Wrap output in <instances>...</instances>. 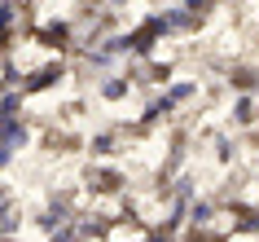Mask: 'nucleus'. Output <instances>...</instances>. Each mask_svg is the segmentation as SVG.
Listing matches in <instances>:
<instances>
[{
    "instance_id": "nucleus-5",
    "label": "nucleus",
    "mask_w": 259,
    "mask_h": 242,
    "mask_svg": "<svg viewBox=\"0 0 259 242\" xmlns=\"http://www.w3.org/2000/svg\"><path fill=\"white\" fill-rule=\"evenodd\" d=\"M233 128L237 132H246V128H255L259 123V97H250V93H237V101H233Z\"/></svg>"
},
{
    "instance_id": "nucleus-7",
    "label": "nucleus",
    "mask_w": 259,
    "mask_h": 242,
    "mask_svg": "<svg viewBox=\"0 0 259 242\" xmlns=\"http://www.w3.org/2000/svg\"><path fill=\"white\" fill-rule=\"evenodd\" d=\"M211 159H215L220 167H229V163L237 159V141H233L229 132H211Z\"/></svg>"
},
{
    "instance_id": "nucleus-9",
    "label": "nucleus",
    "mask_w": 259,
    "mask_h": 242,
    "mask_svg": "<svg viewBox=\"0 0 259 242\" xmlns=\"http://www.w3.org/2000/svg\"><path fill=\"white\" fill-rule=\"evenodd\" d=\"M127 5H132V0H101V9H106V14H119V9H127Z\"/></svg>"
},
{
    "instance_id": "nucleus-1",
    "label": "nucleus",
    "mask_w": 259,
    "mask_h": 242,
    "mask_svg": "<svg viewBox=\"0 0 259 242\" xmlns=\"http://www.w3.org/2000/svg\"><path fill=\"white\" fill-rule=\"evenodd\" d=\"M202 93L198 88V80H167L158 93L141 106V115H137V123L132 128H123V132H150V128H158V123L167 119V115H176V110H185L193 101V97Z\"/></svg>"
},
{
    "instance_id": "nucleus-10",
    "label": "nucleus",
    "mask_w": 259,
    "mask_h": 242,
    "mask_svg": "<svg viewBox=\"0 0 259 242\" xmlns=\"http://www.w3.org/2000/svg\"><path fill=\"white\" fill-rule=\"evenodd\" d=\"M255 185H259V172H255Z\"/></svg>"
},
{
    "instance_id": "nucleus-6",
    "label": "nucleus",
    "mask_w": 259,
    "mask_h": 242,
    "mask_svg": "<svg viewBox=\"0 0 259 242\" xmlns=\"http://www.w3.org/2000/svg\"><path fill=\"white\" fill-rule=\"evenodd\" d=\"M119 146H123V128H101V132L88 141L93 159H110V154H119Z\"/></svg>"
},
{
    "instance_id": "nucleus-2",
    "label": "nucleus",
    "mask_w": 259,
    "mask_h": 242,
    "mask_svg": "<svg viewBox=\"0 0 259 242\" xmlns=\"http://www.w3.org/2000/svg\"><path fill=\"white\" fill-rule=\"evenodd\" d=\"M70 75V62L66 57H53V62H44V66H31L22 71V84H18V93L22 97H35V93H53L57 84Z\"/></svg>"
},
{
    "instance_id": "nucleus-3",
    "label": "nucleus",
    "mask_w": 259,
    "mask_h": 242,
    "mask_svg": "<svg viewBox=\"0 0 259 242\" xmlns=\"http://www.w3.org/2000/svg\"><path fill=\"white\" fill-rule=\"evenodd\" d=\"M93 88H97V101H106V106H119V101H127V97L137 93L127 71H110V75H101Z\"/></svg>"
},
{
    "instance_id": "nucleus-4",
    "label": "nucleus",
    "mask_w": 259,
    "mask_h": 242,
    "mask_svg": "<svg viewBox=\"0 0 259 242\" xmlns=\"http://www.w3.org/2000/svg\"><path fill=\"white\" fill-rule=\"evenodd\" d=\"M88 185H93V194H101V198H114V194H123L127 176H123V167H93V172H88Z\"/></svg>"
},
{
    "instance_id": "nucleus-8",
    "label": "nucleus",
    "mask_w": 259,
    "mask_h": 242,
    "mask_svg": "<svg viewBox=\"0 0 259 242\" xmlns=\"http://www.w3.org/2000/svg\"><path fill=\"white\" fill-rule=\"evenodd\" d=\"M180 5H185V9H189L193 18H202V22H206V18L215 14V9L224 5V0H180Z\"/></svg>"
}]
</instances>
